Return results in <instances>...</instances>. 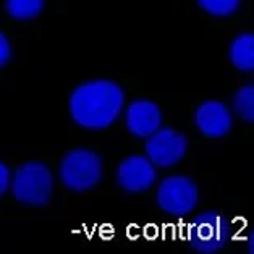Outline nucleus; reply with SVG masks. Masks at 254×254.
<instances>
[{
	"instance_id": "ddd939ff",
	"label": "nucleus",
	"mask_w": 254,
	"mask_h": 254,
	"mask_svg": "<svg viewBox=\"0 0 254 254\" xmlns=\"http://www.w3.org/2000/svg\"><path fill=\"white\" fill-rule=\"evenodd\" d=\"M197 5L212 16H230L240 8L241 0H196Z\"/></svg>"
},
{
	"instance_id": "0eeeda50",
	"label": "nucleus",
	"mask_w": 254,
	"mask_h": 254,
	"mask_svg": "<svg viewBox=\"0 0 254 254\" xmlns=\"http://www.w3.org/2000/svg\"><path fill=\"white\" fill-rule=\"evenodd\" d=\"M157 169L146 156H129L117 169V183L127 193H144L156 185Z\"/></svg>"
},
{
	"instance_id": "9d476101",
	"label": "nucleus",
	"mask_w": 254,
	"mask_h": 254,
	"mask_svg": "<svg viewBox=\"0 0 254 254\" xmlns=\"http://www.w3.org/2000/svg\"><path fill=\"white\" fill-rule=\"evenodd\" d=\"M228 59L240 71L251 73L254 70V36L253 33H241L230 42Z\"/></svg>"
},
{
	"instance_id": "9b49d317",
	"label": "nucleus",
	"mask_w": 254,
	"mask_h": 254,
	"mask_svg": "<svg viewBox=\"0 0 254 254\" xmlns=\"http://www.w3.org/2000/svg\"><path fill=\"white\" fill-rule=\"evenodd\" d=\"M46 0H5V11L16 21H29L44 10Z\"/></svg>"
},
{
	"instance_id": "f03ea898",
	"label": "nucleus",
	"mask_w": 254,
	"mask_h": 254,
	"mask_svg": "<svg viewBox=\"0 0 254 254\" xmlns=\"http://www.w3.org/2000/svg\"><path fill=\"white\" fill-rule=\"evenodd\" d=\"M10 190L20 204L44 207L52 199L54 175L46 164L39 160H29L11 173Z\"/></svg>"
},
{
	"instance_id": "f8f14e48",
	"label": "nucleus",
	"mask_w": 254,
	"mask_h": 254,
	"mask_svg": "<svg viewBox=\"0 0 254 254\" xmlns=\"http://www.w3.org/2000/svg\"><path fill=\"white\" fill-rule=\"evenodd\" d=\"M233 112L246 123L254 122V86L246 84L233 96Z\"/></svg>"
},
{
	"instance_id": "7ed1b4c3",
	"label": "nucleus",
	"mask_w": 254,
	"mask_h": 254,
	"mask_svg": "<svg viewBox=\"0 0 254 254\" xmlns=\"http://www.w3.org/2000/svg\"><path fill=\"white\" fill-rule=\"evenodd\" d=\"M104 164L97 152L88 147H76L66 152L59 167L62 185L75 193L89 191L102 180Z\"/></svg>"
},
{
	"instance_id": "f257e3e1",
	"label": "nucleus",
	"mask_w": 254,
	"mask_h": 254,
	"mask_svg": "<svg viewBox=\"0 0 254 254\" xmlns=\"http://www.w3.org/2000/svg\"><path fill=\"white\" fill-rule=\"evenodd\" d=\"M125 109V91L114 79H91L78 84L68 99L71 120L84 129H107Z\"/></svg>"
},
{
	"instance_id": "6e6552de",
	"label": "nucleus",
	"mask_w": 254,
	"mask_h": 254,
	"mask_svg": "<svg viewBox=\"0 0 254 254\" xmlns=\"http://www.w3.org/2000/svg\"><path fill=\"white\" fill-rule=\"evenodd\" d=\"M162 110L149 99H136L125 110V125L134 138L146 139L162 127Z\"/></svg>"
},
{
	"instance_id": "2eb2a0df",
	"label": "nucleus",
	"mask_w": 254,
	"mask_h": 254,
	"mask_svg": "<svg viewBox=\"0 0 254 254\" xmlns=\"http://www.w3.org/2000/svg\"><path fill=\"white\" fill-rule=\"evenodd\" d=\"M11 183V170L10 167L0 160V199L7 194V191L10 190Z\"/></svg>"
},
{
	"instance_id": "423d86ee",
	"label": "nucleus",
	"mask_w": 254,
	"mask_h": 254,
	"mask_svg": "<svg viewBox=\"0 0 254 254\" xmlns=\"http://www.w3.org/2000/svg\"><path fill=\"white\" fill-rule=\"evenodd\" d=\"M146 157L160 169H170L183 160L188 152V139L175 128L160 127L146 138Z\"/></svg>"
},
{
	"instance_id": "20e7f679",
	"label": "nucleus",
	"mask_w": 254,
	"mask_h": 254,
	"mask_svg": "<svg viewBox=\"0 0 254 254\" xmlns=\"http://www.w3.org/2000/svg\"><path fill=\"white\" fill-rule=\"evenodd\" d=\"M232 237V225L217 210H204L188 224L187 240L196 253L214 254L224 250Z\"/></svg>"
},
{
	"instance_id": "4468645a",
	"label": "nucleus",
	"mask_w": 254,
	"mask_h": 254,
	"mask_svg": "<svg viewBox=\"0 0 254 254\" xmlns=\"http://www.w3.org/2000/svg\"><path fill=\"white\" fill-rule=\"evenodd\" d=\"M11 55H13L11 42L7 38V34H5L3 31H0V68L8 65V62L11 60Z\"/></svg>"
},
{
	"instance_id": "1a4fd4ad",
	"label": "nucleus",
	"mask_w": 254,
	"mask_h": 254,
	"mask_svg": "<svg viewBox=\"0 0 254 254\" xmlns=\"http://www.w3.org/2000/svg\"><path fill=\"white\" fill-rule=\"evenodd\" d=\"M194 125L207 138H224L233 127V115L224 102L206 101L197 105L194 112Z\"/></svg>"
},
{
	"instance_id": "39448f33",
	"label": "nucleus",
	"mask_w": 254,
	"mask_h": 254,
	"mask_svg": "<svg viewBox=\"0 0 254 254\" xmlns=\"http://www.w3.org/2000/svg\"><path fill=\"white\" fill-rule=\"evenodd\" d=\"M156 201L165 214L173 217L188 215L196 209L199 201L197 185L187 175H170L160 182Z\"/></svg>"
}]
</instances>
